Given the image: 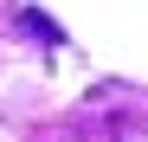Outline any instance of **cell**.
Returning a JSON list of instances; mask_svg holds the SVG:
<instances>
[{"label": "cell", "mask_w": 148, "mask_h": 142, "mask_svg": "<svg viewBox=\"0 0 148 142\" xmlns=\"http://www.w3.org/2000/svg\"><path fill=\"white\" fill-rule=\"evenodd\" d=\"M19 26H26V32H39L45 45H58V39H64V32L52 26V19H45V13H32V7H26V13H19Z\"/></svg>", "instance_id": "obj_1"}]
</instances>
